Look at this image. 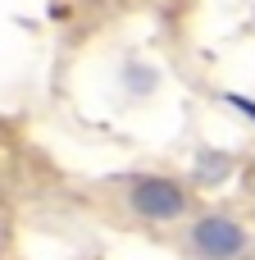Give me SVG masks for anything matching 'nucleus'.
Listing matches in <instances>:
<instances>
[{
  "label": "nucleus",
  "instance_id": "f257e3e1",
  "mask_svg": "<svg viewBox=\"0 0 255 260\" xmlns=\"http://www.w3.org/2000/svg\"><path fill=\"white\" fill-rule=\"evenodd\" d=\"M128 210L146 224H173L183 215H192V192L178 183V178H164V174H146L128 187Z\"/></svg>",
  "mask_w": 255,
  "mask_h": 260
},
{
  "label": "nucleus",
  "instance_id": "f03ea898",
  "mask_svg": "<svg viewBox=\"0 0 255 260\" xmlns=\"http://www.w3.org/2000/svg\"><path fill=\"white\" fill-rule=\"evenodd\" d=\"M187 242H192V251L201 260H242L251 251L246 224L233 219V215H219V210H214V215H201V219L192 224Z\"/></svg>",
  "mask_w": 255,
  "mask_h": 260
}]
</instances>
